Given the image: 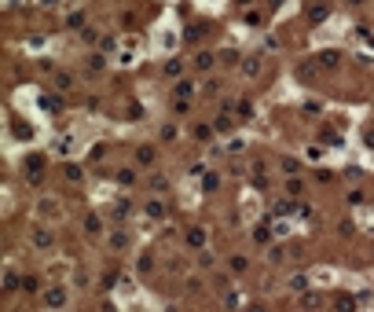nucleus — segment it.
Segmentation results:
<instances>
[{
  "label": "nucleus",
  "mask_w": 374,
  "mask_h": 312,
  "mask_svg": "<svg viewBox=\"0 0 374 312\" xmlns=\"http://www.w3.org/2000/svg\"><path fill=\"white\" fill-rule=\"evenodd\" d=\"M136 162H140V165H150V162H154V147H140V151H136Z\"/></svg>",
  "instance_id": "obj_1"
},
{
  "label": "nucleus",
  "mask_w": 374,
  "mask_h": 312,
  "mask_svg": "<svg viewBox=\"0 0 374 312\" xmlns=\"http://www.w3.org/2000/svg\"><path fill=\"white\" fill-rule=\"evenodd\" d=\"M308 15H312V22H323V18H326V4H312Z\"/></svg>",
  "instance_id": "obj_2"
},
{
  "label": "nucleus",
  "mask_w": 374,
  "mask_h": 312,
  "mask_svg": "<svg viewBox=\"0 0 374 312\" xmlns=\"http://www.w3.org/2000/svg\"><path fill=\"white\" fill-rule=\"evenodd\" d=\"M187 96H195V85L191 81H180V85H176V99H187Z\"/></svg>",
  "instance_id": "obj_3"
},
{
  "label": "nucleus",
  "mask_w": 374,
  "mask_h": 312,
  "mask_svg": "<svg viewBox=\"0 0 374 312\" xmlns=\"http://www.w3.org/2000/svg\"><path fill=\"white\" fill-rule=\"evenodd\" d=\"M242 70H246V74H257V70H260V59H246V63H242Z\"/></svg>",
  "instance_id": "obj_4"
},
{
  "label": "nucleus",
  "mask_w": 374,
  "mask_h": 312,
  "mask_svg": "<svg viewBox=\"0 0 374 312\" xmlns=\"http://www.w3.org/2000/svg\"><path fill=\"white\" fill-rule=\"evenodd\" d=\"M297 169H301V165L293 162V158H283V173H297Z\"/></svg>",
  "instance_id": "obj_5"
},
{
  "label": "nucleus",
  "mask_w": 374,
  "mask_h": 312,
  "mask_svg": "<svg viewBox=\"0 0 374 312\" xmlns=\"http://www.w3.org/2000/svg\"><path fill=\"white\" fill-rule=\"evenodd\" d=\"M195 140H209V125H198V129H195Z\"/></svg>",
  "instance_id": "obj_6"
},
{
  "label": "nucleus",
  "mask_w": 374,
  "mask_h": 312,
  "mask_svg": "<svg viewBox=\"0 0 374 312\" xmlns=\"http://www.w3.org/2000/svg\"><path fill=\"white\" fill-rule=\"evenodd\" d=\"M48 305H63V290H51V294H48Z\"/></svg>",
  "instance_id": "obj_7"
},
{
  "label": "nucleus",
  "mask_w": 374,
  "mask_h": 312,
  "mask_svg": "<svg viewBox=\"0 0 374 312\" xmlns=\"http://www.w3.org/2000/svg\"><path fill=\"white\" fill-rule=\"evenodd\" d=\"M349 4H352V8H359V4H363V0H349Z\"/></svg>",
  "instance_id": "obj_8"
}]
</instances>
